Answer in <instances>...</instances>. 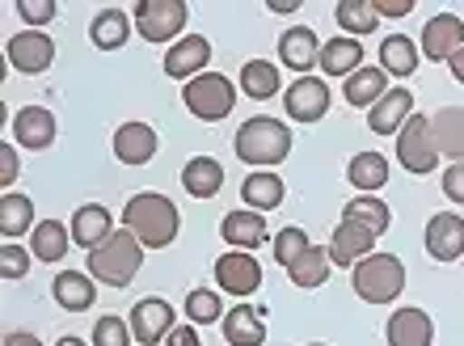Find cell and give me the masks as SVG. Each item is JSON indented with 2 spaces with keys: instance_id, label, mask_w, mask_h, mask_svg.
<instances>
[{
  "instance_id": "44dd1931",
  "label": "cell",
  "mask_w": 464,
  "mask_h": 346,
  "mask_svg": "<svg viewBox=\"0 0 464 346\" xmlns=\"http://www.w3.org/2000/svg\"><path fill=\"white\" fill-rule=\"evenodd\" d=\"M160 149V136L148 123H122L114 131V157L122 165H148Z\"/></svg>"
},
{
  "instance_id": "6da1fadb",
  "label": "cell",
  "mask_w": 464,
  "mask_h": 346,
  "mask_svg": "<svg viewBox=\"0 0 464 346\" xmlns=\"http://www.w3.org/2000/svg\"><path fill=\"white\" fill-rule=\"evenodd\" d=\"M122 228L135 233V241L144 249H165V245H173V236L182 228V216L173 207V198L157 195V190H140L122 207Z\"/></svg>"
},
{
  "instance_id": "816d5d0a",
  "label": "cell",
  "mask_w": 464,
  "mask_h": 346,
  "mask_svg": "<svg viewBox=\"0 0 464 346\" xmlns=\"http://www.w3.org/2000/svg\"><path fill=\"white\" fill-rule=\"evenodd\" d=\"M55 346H89V342H85V338H76V334H68V338H60Z\"/></svg>"
},
{
  "instance_id": "d6a6232c",
  "label": "cell",
  "mask_w": 464,
  "mask_h": 346,
  "mask_svg": "<svg viewBox=\"0 0 464 346\" xmlns=\"http://www.w3.org/2000/svg\"><path fill=\"white\" fill-rule=\"evenodd\" d=\"M430 123H435V144H440L443 157L452 165L464 161V106H448Z\"/></svg>"
},
{
  "instance_id": "f546056e",
  "label": "cell",
  "mask_w": 464,
  "mask_h": 346,
  "mask_svg": "<svg viewBox=\"0 0 464 346\" xmlns=\"http://www.w3.org/2000/svg\"><path fill=\"white\" fill-rule=\"evenodd\" d=\"M34 198L30 195H17V190H5L0 195V233L17 241L22 233H34Z\"/></svg>"
},
{
  "instance_id": "5b68a950",
  "label": "cell",
  "mask_w": 464,
  "mask_h": 346,
  "mask_svg": "<svg viewBox=\"0 0 464 346\" xmlns=\"http://www.w3.org/2000/svg\"><path fill=\"white\" fill-rule=\"evenodd\" d=\"M182 101L195 119H203V123H220V119L232 114V106H237V85L220 72H203V76H195V81H186L182 85Z\"/></svg>"
},
{
  "instance_id": "8d00e7d4",
  "label": "cell",
  "mask_w": 464,
  "mask_h": 346,
  "mask_svg": "<svg viewBox=\"0 0 464 346\" xmlns=\"http://www.w3.org/2000/svg\"><path fill=\"white\" fill-rule=\"evenodd\" d=\"M343 220H359V224H367L376 236H384L389 233V224H392V207L376 195H359L343 207Z\"/></svg>"
},
{
  "instance_id": "484cf974",
  "label": "cell",
  "mask_w": 464,
  "mask_h": 346,
  "mask_svg": "<svg viewBox=\"0 0 464 346\" xmlns=\"http://www.w3.org/2000/svg\"><path fill=\"white\" fill-rule=\"evenodd\" d=\"M72 241L76 245H85V249H98L106 236L114 233V216L102 203H85V207H76V216H72Z\"/></svg>"
},
{
  "instance_id": "7dc6e473",
  "label": "cell",
  "mask_w": 464,
  "mask_h": 346,
  "mask_svg": "<svg viewBox=\"0 0 464 346\" xmlns=\"http://www.w3.org/2000/svg\"><path fill=\"white\" fill-rule=\"evenodd\" d=\"M165 346H203V338L195 334V325L186 322V325H178V330L165 338Z\"/></svg>"
},
{
  "instance_id": "ffe728a7",
  "label": "cell",
  "mask_w": 464,
  "mask_h": 346,
  "mask_svg": "<svg viewBox=\"0 0 464 346\" xmlns=\"http://www.w3.org/2000/svg\"><path fill=\"white\" fill-rule=\"evenodd\" d=\"M220 236L232 249H245V254H249V249H257L270 236L266 216H262V211H249V207L228 211V216L220 220Z\"/></svg>"
},
{
  "instance_id": "52a82bcc",
  "label": "cell",
  "mask_w": 464,
  "mask_h": 346,
  "mask_svg": "<svg viewBox=\"0 0 464 346\" xmlns=\"http://www.w3.org/2000/svg\"><path fill=\"white\" fill-rule=\"evenodd\" d=\"M440 144H435V123H430L427 114H414L410 123L397 131V161H401V169L410 173H430L440 169Z\"/></svg>"
},
{
  "instance_id": "bcb514c9",
  "label": "cell",
  "mask_w": 464,
  "mask_h": 346,
  "mask_svg": "<svg viewBox=\"0 0 464 346\" xmlns=\"http://www.w3.org/2000/svg\"><path fill=\"white\" fill-rule=\"evenodd\" d=\"M380 17H410L414 13V0H372Z\"/></svg>"
},
{
  "instance_id": "f6af8a7d",
  "label": "cell",
  "mask_w": 464,
  "mask_h": 346,
  "mask_svg": "<svg viewBox=\"0 0 464 346\" xmlns=\"http://www.w3.org/2000/svg\"><path fill=\"white\" fill-rule=\"evenodd\" d=\"M0 182L5 186L17 182V149L13 144H0Z\"/></svg>"
},
{
  "instance_id": "7402d4cb",
  "label": "cell",
  "mask_w": 464,
  "mask_h": 346,
  "mask_svg": "<svg viewBox=\"0 0 464 346\" xmlns=\"http://www.w3.org/2000/svg\"><path fill=\"white\" fill-rule=\"evenodd\" d=\"M51 296L55 304L68 312H85L89 304H98V279L85 271H60L55 284H51Z\"/></svg>"
},
{
  "instance_id": "4dcf8cb0",
  "label": "cell",
  "mask_w": 464,
  "mask_h": 346,
  "mask_svg": "<svg viewBox=\"0 0 464 346\" xmlns=\"http://www.w3.org/2000/svg\"><path fill=\"white\" fill-rule=\"evenodd\" d=\"M384 93H389V72H384V68H359L354 76H346V89H343V98L351 101L354 111H359V106L372 111Z\"/></svg>"
},
{
  "instance_id": "9a60e30c",
  "label": "cell",
  "mask_w": 464,
  "mask_h": 346,
  "mask_svg": "<svg viewBox=\"0 0 464 346\" xmlns=\"http://www.w3.org/2000/svg\"><path fill=\"white\" fill-rule=\"evenodd\" d=\"M460 47H464V22L456 13H435L422 25V51H427V60L443 63V60H452Z\"/></svg>"
},
{
  "instance_id": "f907efd6",
  "label": "cell",
  "mask_w": 464,
  "mask_h": 346,
  "mask_svg": "<svg viewBox=\"0 0 464 346\" xmlns=\"http://www.w3.org/2000/svg\"><path fill=\"white\" fill-rule=\"evenodd\" d=\"M300 0H270V13H295Z\"/></svg>"
},
{
  "instance_id": "f5cc1de1",
  "label": "cell",
  "mask_w": 464,
  "mask_h": 346,
  "mask_svg": "<svg viewBox=\"0 0 464 346\" xmlns=\"http://www.w3.org/2000/svg\"><path fill=\"white\" fill-rule=\"evenodd\" d=\"M308 346H325V342H308Z\"/></svg>"
},
{
  "instance_id": "d590c367",
  "label": "cell",
  "mask_w": 464,
  "mask_h": 346,
  "mask_svg": "<svg viewBox=\"0 0 464 346\" xmlns=\"http://www.w3.org/2000/svg\"><path fill=\"white\" fill-rule=\"evenodd\" d=\"M241 89H245V98L266 101V98H275V93L283 89V76H279V68H275V63L249 60V63L241 68Z\"/></svg>"
},
{
  "instance_id": "e575fe53",
  "label": "cell",
  "mask_w": 464,
  "mask_h": 346,
  "mask_svg": "<svg viewBox=\"0 0 464 346\" xmlns=\"http://www.w3.org/2000/svg\"><path fill=\"white\" fill-rule=\"evenodd\" d=\"M380 68L389 76H414L418 72V47L414 38L405 34H389L380 43Z\"/></svg>"
},
{
  "instance_id": "681fc988",
  "label": "cell",
  "mask_w": 464,
  "mask_h": 346,
  "mask_svg": "<svg viewBox=\"0 0 464 346\" xmlns=\"http://www.w3.org/2000/svg\"><path fill=\"white\" fill-rule=\"evenodd\" d=\"M448 68H452V76H456V81H460V85H464V47L456 51L452 60H448Z\"/></svg>"
},
{
  "instance_id": "277c9868",
  "label": "cell",
  "mask_w": 464,
  "mask_h": 346,
  "mask_svg": "<svg viewBox=\"0 0 464 346\" xmlns=\"http://www.w3.org/2000/svg\"><path fill=\"white\" fill-rule=\"evenodd\" d=\"M354 296L367 304H392L405 292V266L397 254H372L351 271Z\"/></svg>"
},
{
  "instance_id": "d6986e66",
  "label": "cell",
  "mask_w": 464,
  "mask_h": 346,
  "mask_svg": "<svg viewBox=\"0 0 464 346\" xmlns=\"http://www.w3.org/2000/svg\"><path fill=\"white\" fill-rule=\"evenodd\" d=\"M384 342L389 346H430L435 342V322L422 309H397L384 325Z\"/></svg>"
},
{
  "instance_id": "7a4b0ae2",
  "label": "cell",
  "mask_w": 464,
  "mask_h": 346,
  "mask_svg": "<svg viewBox=\"0 0 464 346\" xmlns=\"http://www.w3.org/2000/svg\"><path fill=\"white\" fill-rule=\"evenodd\" d=\"M232 149L241 157L245 165H254V169H266V165H279L292 157V127L279 123V119H266V114H257L249 123H241L237 139H232Z\"/></svg>"
},
{
  "instance_id": "e0dca14e",
  "label": "cell",
  "mask_w": 464,
  "mask_h": 346,
  "mask_svg": "<svg viewBox=\"0 0 464 346\" xmlns=\"http://www.w3.org/2000/svg\"><path fill=\"white\" fill-rule=\"evenodd\" d=\"M279 63L283 68H292V72H300V76H313L308 68H317L321 63L317 34H313L308 25H292V30H283L279 34Z\"/></svg>"
},
{
  "instance_id": "7c38bea8",
  "label": "cell",
  "mask_w": 464,
  "mask_h": 346,
  "mask_svg": "<svg viewBox=\"0 0 464 346\" xmlns=\"http://www.w3.org/2000/svg\"><path fill=\"white\" fill-rule=\"evenodd\" d=\"M173 330H178V325H173V304H169V300L148 296V300H140V304L131 309V334H135V342L157 346V342H165Z\"/></svg>"
},
{
  "instance_id": "836d02e7",
  "label": "cell",
  "mask_w": 464,
  "mask_h": 346,
  "mask_svg": "<svg viewBox=\"0 0 464 346\" xmlns=\"http://www.w3.org/2000/svg\"><path fill=\"white\" fill-rule=\"evenodd\" d=\"M330 271H334L330 249H325V245H313V249L304 254V258H300V262L292 266V271H287V279H292L295 287H304V292H313V287L330 284Z\"/></svg>"
},
{
  "instance_id": "1f68e13d",
  "label": "cell",
  "mask_w": 464,
  "mask_h": 346,
  "mask_svg": "<svg viewBox=\"0 0 464 346\" xmlns=\"http://www.w3.org/2000/svg\"><path fill=\"white\" fill-rule=\"evenodd\" d=\"M346 178L359 195H376L380 186L389 182V161L380 152H354L351 165H346Z\"/></svg>"
},
{
  "instance_id": "f35d334b",
  "label": "cell",
  "mask_w": 464,
  "mask_h": 346,
  "mask_svg": "<svg viewBox=\"0 0 464 346\" xmlns=\"http://www.w3.org/2000/svg\"><path fill=\"white\" fill-rule=\"evenodd\" d=\"M308 249H313V241H308V233L304 228H295V224H287V228L275 236V262H279L283 271H292Z\"/></svg>"
},
{
  "instance_id": "3957f363",
  "label": "cell",
  "mask_w": 464,
  "mask_h": 346,
  "mask_svg": "<svg viewBox=\"0 0 464 346\" xmlns=\"http://www.w3.org/2000/svg\"><path fill=\"white\" fill-rule=\"evenodd\" d=\"M144 266V245L135 241V233H111L98 249H89V274L106 287H127Z\"/></svg>"
},
{
  "instance_id": "4fadbf2b",
  "label": "cell",
  "mask_w": 464,
  "mask_h": 346,
  "mask_svg": "<svg viewBox=\"0 0 464 346\" xmlns=\"http://www.w3.org/2000/svg\"><path fill=\"white\" fill-rule=\"evenodd\" d=\"M208 63H211V43L203 34H186L165 51V76H173V81H195V76L208 72Z\"/></svg>"
},
{
  "instance_id": "4316f807",
  "label": "cell",
  "mask_w": 464,
  "mask_h": 346,
  "mask_svg": "<svg viewBox=\"0 0 464 346\" xmlns=\"http://www.w3.org/2000/svg\"><path fill=\"white\" fill-rule=\"evenodd\" d=\"M317 68H325V76H354L359 68H363V43L359 38H330L325 47H321V63Z\"/></svg>"
},
{
  "instance_id": "ba28073f",
  "label": "cell",
  "mask_w": 464,
  "mask_h": 346,
  "mask_svg": "<svg viewBox=\"0 0 464 346\" xmlns=\"http://www.w3.org/2000/svg\"><path fill=\"white\" fill-rule=\"evenodd\" d=\"M330 85L321 76H295L283 93V111L292 123H321L330 114Z\"/></svg>"
},
{
  "instance_id": "7bdbcfd3",
  "label": "cell",
  "mask_w": 464,
  "mask_h": 346,
  "mask_svg": "<svg viewBox=\"0 0 464 346\" xmlns=\"http://www.w3.org/2000/svg\"><path fill=\"white\" fill-rule=\"evenodd\" d=\"M0 274L5 279H25L30 274V254L17 241H5V249H0Z\"/></svg>"
},
{
  "instance_id": "60d3db41",
  "label": "cell",
  "mask_w": 464,
  "mask_h": 346,
  "mask_svg": "<svg viewBox=\"0 0 464 346\" xmlns=\"http://www.w3.org/2000/svg\"><path fill=\"white\" fill-rule=\"evenodd\" d=\"M135 334H131V322L122 317H98L93 325V346H131Z\"/></svg>"
},
{
  "instance_id": "c3c4849f",
  "label": "cell",
  "mask_w": 464,
  "mask_h": 346,
  "mask_svg": "<svg viewBox=\"0 0 464 346\" xmlns=\"http://www.w3.org/2000/svg\"><path fill=\"white\" fill-rule=\"evenodd\" d=\"M5 346H43L34 334H25V330H9L5 334Z\"/></svg>"
},
{
  "instance_id": "ab89813d",
  "label": "cell",
  "mask_w": 464,
  "mask_h": 346,
  "mask_svg": "<svg viewBox=\"0 0 464 346\" xmlns=\"http://www.w3.org/2000/svg\"><path fill=\"white\" fill-rule=\"evenodd\" d=\"M186 317L190 325H211L224 317V300L211 292V287H195L190 296H186Z\"/></svg>"
},
{
  "instance_id": "74e56055",
  "label": "cell",
  "mask_w": 464,
  "mask_h": 346,
  "mask_svg": "<svg viewBox=\"0 0 464 346\" xmlns=\"http://www.w3.org/2000/svg\"><path fill=\"white\" fill-rule=\"evenodd\" d=\"M334 17H338V25L346 30V38H363V34H372L380 25V13H376V5L372 0H338V9H334Z\"/></svg>"
},
{
  "instance_id": "83f0119b",
  "label": "cell",
  "mask_w": 464,
  "mask_h": 346,
  "mask_svg": "<svg viewBox=\"0 0 464 346\" xmlns=\"http://www.w3.org/2000/svg\"><path fill=\"white\" fill-rule=\"evenodd\" d=\"M68 245H72V228H63L60 220H38L34 233H30V254H34L38 262H63V254H68Z\"/></svg>"
},
{
  "instance_id": "2e32d148",
  "label": "cell",
  "mask_w": 464,
  "mask_h": 346,
  "mask_svg": "<svg viewBox=\"0 0 464 346\" xmlns=\"http://www.w3.org/2000/svg\"><path fill=\"white\" fill-rule=\"evenodd\" d=\"M410 119H414V93H410V89H389V93L367 111V127H372L376 136H397Z\"/></svg>"
},
{
  "instance_id": "603a6c76",
  "label": "cell",
  "mask_w": 464,
  "mask_h": 346,
  "mask_svg": "<svg viewBox=\"0 0 464 346\" xmlns=\"http://www.w3.org/2000/svg\"><path fill=\"white\" fill-rule=\"evenodd\" d=\"M283 190H287V186H283V178L275 169H254L241 182V203L249 211H262V216H266V211H275L283 203Z\"/></svg>"
},
{
  "instance_id": "8992f818",
  "label": "cell",
  "mask_w": 464,
  "mask_h": 346,
  "mask_svg": "<svg viewBox=\"0 0 464 346\" xmlns=\"http://www.w3.org/2000/svg\"><path fill=\"white\" fill-rule=\"evenodd\" d=\"M135 34L148 38V43H178V38H186V17H190V9H186V0H140L135 5Z\"/></svg>"
},
{
  "instance_id": "9c48e42d",
  "label": "cell",
  "mask_w": 464,
  "mask_h": 346,
  "mask_svg": "<svg viewBox=\"0 0 464 346\" xmlns=\"http://www.w3.org/2000/svg\"><path fill=\"white\" fill-rule=\"evenodd\" d=\"M5 55H9V63L17 72L38 76V72H47L51 60H55V38H51L47 30H22V34L9 38Z\"/></svg>"
},
{
  "instance_id": "f1b7e54d",
  "label": "cell",
  "mask_w": 464,
  "mask_h": 346,
  "mask_svg": "<svg viewBox=\"0 0 464 346\" xmlns=\"http://www.w3.org/2000/svg\"><path fill=\"white\" fill-rule=\"evenodd\" d=\"M182 186L190 190V198H216L224 186V165L216 157H190L182 169Z\"/></svg>"
},
{
  "instance_id": "b9f144b4",
  "label": "cell",
  "mask_w": 464,
  "mask_h": 346,
  "mask_svg": "<svg viewBox=\"0 0 464 346\" xmlns=\"http://www.w3.org/2000/svg\"><path fill=\"white\" fill-rule=\"evenodd\" d=\"M17 13H22V22L30 25V30H43L47 22H55L60 5H55V0H17Z\"/></svg>"
},
{
  "instance_id": "cb8c5ba5",
  "label": "cell",
  "mask_w": 464,
  "mask_h": 346,
  "mask_svg": "<svg viewBox=\"0 0 464 346\" xmlns=\"http://www.w3.org/2000/svg\"><path fill=\"white\" fill-rule=\"evenodd\" d=\"M135 30V17L122 9H102L93 22H89V43L98 51H119L127 47V38Z\"/></svg>"
},
{
  "instance_id": "d4e9b609",
  "label": "cell",
  "mask_w": 464,
  "mask_h": 346,
  "mask_svg": "<svg viewBox=\"0 0 464 346\" xmlns=\"http://www.w3.org/2000/svg\"><path fill=\"white\" fill-rule=\"evenodd\" d=\"M224 342H232V346H262L266 342L262 309H254V304H237V309L224 312Z\"/></svg>"
},
{
  "instance_id": "8fae6325",
  "label": "cell",
  "mask_w": 464,
  "mask_h": 346,
  "mask_svg": "<svg viewBox=\"0 0 464 346\" xmlns=\"http://www.w3.org/2000/svg\"><path fill=\"white\" fill-rule=\"evenodd\" d=\"M376 241L380 236L367 228V224H359V220H343L338 228H334V236H330V258H334V266H359L363 258H372L376 254Z\"/></svg>"
},
{
  "instance_id": "ee69618b",
  "label": "cell",
  "mask_w": 464,
  "mask_h": 346,
  "mask_svg": "<svg viewBox=\"0 0 464 346\" xmlns=\"http://www.w3.org/2000/svg\"><path fill=\"white\" fill-rule=\"evenodd\" d=\"M443 195L464 207V161H456V165H448V169H443Z\"/></svg>"
},
{
  "instance_id": "ac0fdd59",
  "label": "cell",
  "mask_w": 464,
  "mask_h": 346,
  "mask_svg": "<svg viewBox=\"0 0 464 346\" xmlns=\"http://www.w3.org/2000/svg\"><path fill=\"white\" fill-rule=\"evenodd\" d=\"M55 114L47 106H22V111L13 114V139L22 144V149H51L55 144Z\"/></svg>"
},
{
  "instance_id": "30bf717a",
  "label": "cell",
  "mask_w": 464,
  "mask_h": 346,
  "mask_svg": "<svg viewBox=\"0 0 464 346\" xmlns=\"http://www.w3.org/2000/svg\"><path fill=\"white\" fill-rule=\"evenodd\" d=\"M216 284H220L228 296L245 300L262 287V266H257L254 254L232 249V254H220V258H216Z\"/></svg>"
},
{
  "instance_id": "5bb4252c",
  "label": "cell",
  "mask_w": 464,
  "mask_h": 346,
  "mask_svg": "<svg viewBox=\"0 0 464 346\" xmlns=\"http://www.w3.org/2000/svg\"><path fill=\"white\" fill-rule=\"evenodd\" d=\"M422 241H427V254L435 262L464 258V220L456 216V211H440V216H430V220H427Z\"/></svg>"
}]
</instances>
